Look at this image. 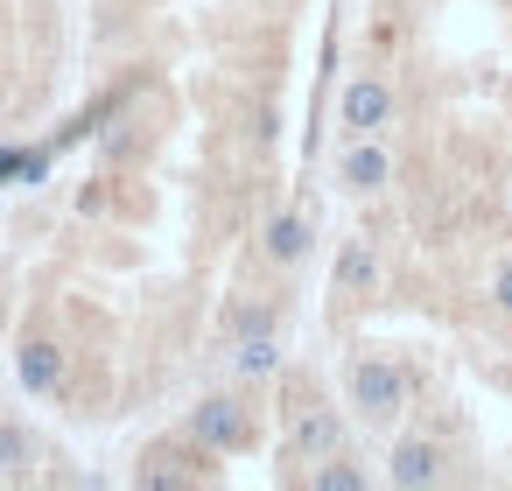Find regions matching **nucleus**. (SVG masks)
<instances>
[{
  "label": "nucleus",
  "mask_w": 512,
  "mask_h": 491,
  "mask_svg": "<svg viewBox=\"0 0 512 491\" xmlns=\"http://www.w3.org/2000/svg\"><path fill=\"white\" fill-rule=\"evenodd\" d=\"M386 176H393V162H386V148H379L372 134L344 148V190H358V197H372V190H379Z\"/></svg>",
  "instance_id": "6e6552de"
},
{
  "label": "nucleus",
  "mask_w": 512,
  "mask_h": 491,
  "mask_svg": "<svg viewBox=\"0 0 512 491\" xmlns=\"http://www.w3.org/2000/svg\"><path fill=\"white\" fill-rule=\"evenodd\" d=\"M295 456L302 463H323V456H337L344 449V421L330 414V407H295Z\"/></svg>",
  "instance_id": "39448f33"
},
{
  "label": "nucleus",
  "mask_w": 512,
  "mask_h": 491,
  "mask_svg": "<svg viewBox=\"0 0 512 491\" xmlns=\"http://www.w3.org/2000/svg\"><path fill=\"white\" fill-rule=\"evenodd\" d=\"M36 463V435L22 421H0V477H22Z\"/></svg>",
  "instance_id": "9b49d317"
},
{
  "label": "nucleus",
  "mask_w": 512,
  "mask_h": 491,
  "mask_svg": "<svg viewBox=\"0 0 512 491\" xmlns=\"http://www.w3.org/2000/svg\"><path fill=\"white\" fill-rule=\"evenodd\" d=\"M232 365H239L246 379H267V372L281 365V351H274V330H253V337H239V344H232Z\"/></svg>",
  "instance_id": "9d476101"
},
{
  "label": "nucleus",
  "mask_w": 512,
  "mask_h": 491,
  "mask_svg": "<svg viewBox=\"0 0 512 491\" xmlns=\"http://www.w3.org/2000/svg\"><path fill=\"white\" fill-rule=\"evenodd\" d=\"M386 484H400V491H428V484H442V442H435V435H407V442H393V456H386Z\"/></svg>",
  "instance_id": "7ed1b4c3"
},
{
  "label": "nucleus",
  "mask_w": 512,
  "mask_h": 491,
  "mask_svg": "<svg viewBox=\"0 0 512 491\" xmlns=\"http://www.w3.org/2000/svg\"><path fill=\"white\" fill-rule=\"evenodd\" d=\"M491 302H498V316H512V260H498V274H491Z\"/></svg>",
  "instance_id": "ddd939ff"
},
{
  "label": "nucleus",
  "mask_w": 512,
  "mask_h": 491,
  "mask_svg": "<svg viewBox=\"0 0 512 491\" xmlns=\"http://www.w3.org/2000/svg\"><path fill=\"white\" fill-rule=\"evenodd\" d=\"M386 120H393V92H386V78H351V85H344V134L365 141V134H379Z\"/></svg>",
  "instance_id": "20e7f679"
},
{
  "label": "nucleus",
  "mask_w": 512,
  "mask_h": 491,
  "mask_svg": "<svg viewBox=\"0 0 512 491\" xmlns=\"http://www.w3.org/2000/svg\"><path fill=\"white\" fill-rule=\"evenodd\" d=\"M379 288V253H372V239L358 232V239H344V253H337V295L344 302H365Z\"/></svg>",
  "instance_id": "423d86ee"
},
{
  "label": "nucleus",
  "mask_w": 512,
  "mask_h": 491,
  "mask_svg": "<svg viewBox=\"0 0 512 491\" xmlns=\"http://www.w3.org/2000/svg\"><path fill=\"white\" fill-rule=\"evenodd\" d=\"M351 407H358V421H372V428L400 421V414H407V372H400L393 358H379V351L351 358Z\"/></svg>",
  "instance_id": "f03ea898"
},
{
  "label": "nucleus",
  "mask_w": 512,
  "mask_h": 491,
  "mask_svg": "<svg viewBox=\"0 0 512 491\" xmlns=\"http://www.w3.org/2000/svg\"><path fill=\"white\" fill-rule=\"evenodd\" d=\"M309 484H316V491H365V470L344 463V456H323V463L309 470Z\"/></svg>",
  "instance_id": "f8f14e48"
},
{
  "label": "nucleus",
  "mask_w": 512,
  "mask_h": 491,
  "mask_svg": "<svg viewBox=\"0 0 512 491\" xmlns=\"http://www.w3.org/2000/svg\"><path fill=\"white\" fill-rule=\"evenodd\" d=\"M15 372H22L29 393H57V386H64V344H57V337H29L22 358H15Z\"/></svg>",
  "instance_id": "0eeeda50"
},
{
  "label": "nucleus",
  "mask_w": 512,
  "mask_h": 491,
  "mask_svg": "<svg viewBox=\"0 0 512 491\" xmlns=\"http://www.w3.org/2000/svg\"><path fill=\"white\" fill-rule=\"evenodd\" d=\"M302 253H309V218H302V211H281V218L267 225V260H274V267H295Z\"/></svg>",
  "instance_id": "1a4fd4ad"
},
{
  "label": "nucleus",
  "mask_w": 512,
  "mask_h": 491,
  "mask_svg": "<svg viewBox=\"0 0 512 491\" xmlns=\"http://www.w3.org/2000/svg\"><path fill=\"white\" fill-rule=\"evenodd\" d=\"M190 442H197L204 456H246V449L260 442V421H253V407H246V400L211 393V400H197V407H190Z\"/></svg>",
  "instance_id": "f257e3e1"
}]
</instances>
